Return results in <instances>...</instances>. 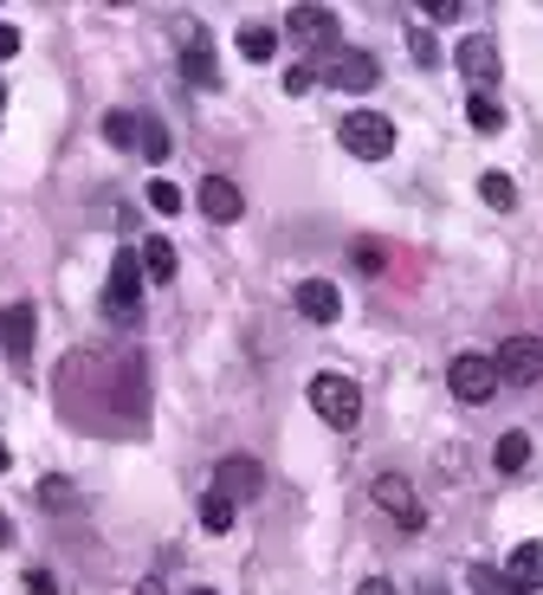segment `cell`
<instances>
[{
    "label": "cell",
    "mask_w": 543,
    "mask_h": 595,
    "mask_svg": "<svg viewBox=\"0 0 543 595\" xmlns=\"http://www.w3.org/2000/svg\"><path fill=\"white\" fill-rule=\"evenodd\" d=\"M201 524L220 537V530H233V499H220V492H207L201 499Z\"/></svg>",
    "instance_id": "cb8c5ba5"
},
{
    "label": "cell",
    "mask_w": 543,
    "mask_h": 595,
    "mask_svg": "<svg viewBox=\"0 0 543 595\" xmlns=\"http://www.w3.org/2000/svg\"><path fill=\"white\" fill-rule=\"evenodd\" d=\"M356 595H395V583H389V576H369V583H362Z\"/></svg>",
    "instance_id": "4dcf8cb0"
},
{
    "label": "cell",
    "mask_w": 543,
    "mask_h": 595,
    "mask_svg": "<svg viewBox=\"0 0 543 595\" xmlns=\"http://www.w3.org/2000/svg\"><path fill=\"white\" fill-rule=\"evenodd\" d=\"M492 466H498V472H524V466H531V434H518V428H511V434H498Z\"/></svg>",
    "instance_id": "e0dca14e"
},
{
    "label": "cell",
    "mask_w": 543,
    "mask_h": 595,
    "mask_svg": "<svg viewBox=\"0 0 543 595\" xmlns=\"http://www.w3.org/2000/svg\"><path fill=\"white\" fill-rule=\"evenodd\" d=\"M7 466H13V453H7V441H0V472H7Z\"/></svg>",
    "instance_id": "836d02e7"
},
{
    "label": "cell",
    "mask_w": 543,
    "mask_h": 595,
    "mask_svg": "<svg viewBox=\"0 0 543 595\" xmlns=\"http://www.w3.org/2000/svg\"><path fill=\"white\" fill-rule=\"evenodd\" d=\"M136 595H162V576H142V583H136Z\"/></svg>",
    "instance_id": "d6a6232c"
},
{
    "label": "cell",
    "mask_w": 543,
    "mask_h": 595,
    "mask_svg": "<svg viewBox=\"0 0 543 595\" xmlns=\"http://www.w3.org/2000/svg\"><path fill=\"white\" fill-rule=\"evenodd\" d=\"M182 72H188V84H201V91L220 84V66H213V39H207V26H188V33H182Z\"/></svg>",
    "instance_id": "9c48e42d"
},
{
    "label": "cell",
    "mask_w": 543,
    "mask_h": 595,
    "mask_svg": "<svg viewBox=\"0 0 543 595\" xmlns=\"http://www.w3.org/2000/svg\"><path fill=\"white\" fill-rule=\"evenodd\" d=\"M453 66L473 78L478 91H485V84H498V39H492V33H466V39H460V52H453Z\"/></svg>",
    "instance_id": "ba28073f"
},
{
    "label": "cell",
    "mask_w": 543,
    "mask_h": 595,
    "mask_svg": "<svg viewBox=\"0 0 543 595\" xmlns=\"http://www.w3.org/2000/svg\"><path fill=\"white\" fill-rule=\"evenodd\" d=\"M201 214L207 221H240V214H246V195H240V182H233V175H207L201 182Z\"/></svg>",
    "instance_id": "8fae6325"
},
{
    "label": "cell",
    "mask_w": 543,
    "mask_h": 595,
    "mask_svg": "<svg viewBox=\"0 0 543 595\" xmlns=\"http://www.w3.org/2000/svg\"><path fill=\"white\" fill-rule=\"evenodd\" d=\"M311 408H317V421H324V428L349 434V428L362 421V388H356L349 375L324 370V375H311Z\"/></svg>",
    "instance_id": "6da1fadb"
},
{
    "label": "cell",
    "mask_w": 543,
    "mask_h": 595,
    "mask_svg": "<svg viewBox=\"0 0 543 595\" xmlns=\"http://www.w3.org/2000/svg\"><path fill=\"white\" fill-rule=\"evenodd\" d=\"M298 317H311V324H337L343 317V292L331 279H304L298 285Z\"/></svg>",
    "instance_id": "4fadbf2b"
},
{
    "label": "cell",
    "mask_w": 543,
    "mask_h": 595,
    "mask_svg": "<svg viewBox=\"0 0 543 595\" xmlns=\"http://www.w3.org/2000/svg\"><path fill=\"white\" fill-rule=\"evenodd\" d=\"M13 52H20V26H7V20H0V59H13Z\"/></svg>",
    "instance_id": "f546056e"
},
{
    "label": "cell",
    "mask_w": 543,
    "mask_h": 595,
    "mask_svg": "<svg viewBox=\"0 0 543 595\" xmlns=\"http://www.w3.org/2000/svg\"><path fill=\"white\" fill-rule=\"evenodd\" d=\"M136 149H142L149 162H169V130H162L155 117H142V130H136Z\"/></svg>",
    "instance_id": "44dd1931"
},
{
    "label": "cell",
    "mask_w": 543,
    "mask_h": 595,
    "mask_svg": "<svg viewBox=\"0 0 543 595\" xmlns=\"http://www.w3.org/2000/svg\"><path fill=\"white\" fill-rule=\"evenodd\" d=\"M285 91H291V97H304V91H317V72H311V66H291V72H285Z\"/></svg>",
    "instance_id": "484cf974"
},
{
    "label": "cell",
    "mask_w": 543,
    "mask_h": 595,
    "mask_svg": "<svg viewBox=\"0 0 543 595\" xmlns=\"http://www.w3.org/2000/svg\"><path fill=\"white\" fill-rule=\"evenodd\" d=\"M26 595H59V583L46 570H26Z\"/></svg>",
    "instance_id": "83f0119b"
},
{
    "label": "cell",
    "mask_w": 543,
    "mask_h": 595,
    "mask_svg": "<svg viewBox=\"0 0 543 595\" xmlns=\"http://www.w3.org/2000/svg\"><path fill=\"white\" fill-rule=\"evenodd\" d=\"M505 583H518V590H543V544H518V550L505 557Z\"/></svg>",
    "instance_id": "9a60e30c"
},
{
    "label": "cell",
    "mask_w": 543,
    "mask_h": 595,
    "mask_svg": "<svg viewBox=\"0 0 543 595\" xmlns=\"http://www.w3.org/2000/svg\"><path fill=\"white\" fill-rule=\"evenodd\" d=\"M259 486H266V472H259L253 459H220V466H213V492L233 499V505H240V499H259Z\"/></svg>",
    "instance_id": "30bf717a"
},
{
    "label": "cell",
    "mask_w": 543,
    "mask_h": 595,
    "mask_svg": "<svg viewBox=\"0 0 543 595\" xmlns=\"http://www.w3.org/2000/svg\"><path fill=\"white\" fill-rule=\"evenodd\" d=\"M136 130H142V117H130V110H111V117H104V137L117 149H136Z\"/></svg>",
    "instance_id": "603a6c76"
},
{
    "label": "cell",
    "mask_w": 543,
    "mask_h": 595,
    "mask_svg": "<svg viewBox=\"0 0 543 595\" xmlns=\"http://www.w3.org/2000/svg\"><path fill=\"white\" fill-rule=\"evenodd\" d=\"M104 311H111L117 324H136V311H142V253H136V246H117V259H111Z\"/></svg>",
    "instance_id": "7a4b0ae2"
},
{
    "label": "cell",
    "mask_w": 543,
    "mask_h": 595,
    "mask_svg": "<svg viewBox=\"0 0 543 595\" xmlns=\"http://www.w3.org/2000/svg\"><path fill=\"white\" fill-rule=\"evenodd\" d=\"M291 33H298L304 46H331V39H337V13H331V7H291Z\"/></svg>",
    "instance_id": "5bb4252c"
},
{
    "label": "cell",
    "mask_w": 543,
    "mask_h": 595,
    "mask_svg": "<svg viewBox=\"0 0 543 595\" xmlns=\"http://www.w3.org/2000/svg\"><path fill=\"white\" fill-rule=\"evenodd\" d=\"M478 201H485V208H498V214H505V208H511V201H518V188H511V175H498V168H492V175H478Z\"/></svg>",
    "instance_id": "ffe728a7"
},
{
    "label": "cell",
    "mask_w": 543,
    "mask_h": 595,
    "mask_svg": "<svg viewBox=\"0 0 543 595\" xmlns=\"http://www.w3.org/2000/svg\"><path fill=\"white\" fill-rule=\"evenodd\" d=\"M188 595H213V590H188Z\"/></svg>",
    "instance_id": "e575fe53"
},
{
    "label": "cell",
    "mask_w": 543,
    "mask_h": 595,
    "mask_svg": "<svg viewBox=\"0 0 543 595\" xmlns=\"http://www.w3.org/2000/svg\"><path fill=\"white\" fill-rule=\"evenodd\" d=\"M39 505H46V512H71L78 499H71V486H66V479H39Z\"/></svg>",
    "instance_id": "d4e9b609"
},
{
    "label": "cell",
    "mask_w": 543,
    "mask_h": 595,
    "mask_svg": "<svg viewBox=\"0 0 543 595\" xmlns=\"http://www.w3.org/2000/svg\"><path fill=\"white\" fill-rule=\"evenodd\" d=\"M485 590H498V595H531V590H518V583H492V576H478Z\"/></svg>",
    "instance_id": "1f68e13d"
},
{
    "label": "cell",
    "mask_w": 543,
    "mask_h": 595,
    "mask_svg": "<svg viewBox=\"0 0 543 595\" xmlns=\"http://www.w3.org/2000/svg\"><path fill=\"white\" fill-rule=\"evenodd\" d=\"M376 78H382V66L369 52H331V66H324V84H337V91H369Z\"/></svg>",
    "instance_id": "7c38bea8"
},
{
    "label": "cell",
    "mask_w": 543,
    "mask_h": 595,
    "mask_svg": "<svg viewBox=\"0 0 543 595\" xmlns=\"http://www.w3.org/2000/svg\"><path fill=\"white\" fill-rule=\"evenodd\" d=\"M420 13H427V20H460V0H427Z\"/></svg>",
    "instance_id": "f1b7e54d"
},
{
    "label": "cell",
    "mask_w": 543,
    "mask_h": 595,
    "mask_svg": "<svg viewBox=\"0 0 543 595\" xmlns=\"http://www.w3.org/2000/svg\"><path fill=\"white\" fill-rule=\"evenodd\" d=\"M466 124H473V130H485V137H498V130H505V110H498V97H492V91H473Z\"/></svg>",
    "instance_id": "d6986e66"
},
{
    "label": "cell",
    "mask_w": 543,
    "mask_h": 595,
    "mask_svg": "<svg viewBox=\"0 0 543 595\" xmlns=\"http://www.w3.org/2000/svg\"><path fill=\"white\" fill-rule=\"evenodd\" d=\"M447 388L478 408V401H492L498 395V370H492V357H453V370H447Z\"/></svg>",
    "instance_id": "8992f818"
},
{
    "label": "cell",
    "mask_w": 543,
    "mask_h": 595,
    "mask_svg": "<svg viewBox=\"0 0 543 595\" xmlns=\"http://www.w3.org/2000/svg\"><path fill=\"white\" fill-rule=\"evenodd\" d=\"M149 208H155V214H182L188 201H182V188H175L169 175H155V182H149Z\"/></svg>",
    "instance_id": "7402d4cb"
},
{
    "label": "cell",
    "mask_w": 543,
    "mask_h": 595,
    "mask_svg": "<svg viewBox=\"0 0 543 595\" xmlns=\"http://www.w3.org/2000/svg\"><path fill=\"white\" fill-rule=\"evenodd\" d=\"M272 52H278V33L272 26H240V59L246 66H266Z\"/></svg>",
    "instance_id": "ac0fdd59"
},
{
    "label": "cell",
    "mask_w": 543,
    "mask_h": 595,
    "mask_svg": "<svg viewBox=\"0 0 543 595\" xmlns=\"http://www.w3.org/2000/svg\"><path fill=\"white\" fill-rule=\"evenodd\" d=\"M376 505L402 524V530H420V518H427L420 499H414V486H407L402 472H382V479H376Z\"/></svg>",
    "instance_id": "52a82bcc"
},
{
    "label": "cell",
    "mask_w": 543,
    "mask_h": 595,
    "mask_svg": "<svg viewBox=\"0 0 543 595\" xmlns=\"http://www.w3.org/2000/svg\"><path fill=\"white\" fill-rule=\"evenodd\" d=\"M33 330H39L33 304H7V311H0V350H7V363L20 375L33 370Z\"/></svg>",
    "instance_id": "5b68a950"
},
{
    "label": "cell",
    "mask_w": 543,
    "mask_h": 595,
    "mask_svg": "<svg viewBox=\"0 0 543 595\" xmlns=\"http://www.w3.org/2000/svg\"><path fill=\"white\" fill-rule=\"evenodd\" d=\"M492 370H498V382H511V388L543 382V337H511V343H498Z\"/></svg>",
    "instance_id": "277c9868"
},
{
    "label": "cell",
    "mask_w": 543,
    "mask_h": 595,
    "mask_svg": "<svg viewBox=\"0 0 543 595\" xmlns=\"http://www.w3.org/2000/svg\"><path fill=\"white\" fill-rule=\"evenodd\" d=\"M407 46H414V59H420V66H440V46H434V33H414Z\"/></svg>",
    "instance_id": "4316f807"
},
{
    "label": "cell",
    "mask_w": 543,
    "mask_h": 595,
    "mask_svg": "<svg viewBox=\"0 0 543 595\" xmlns=\"http://www.w3.org/2000/svg\"><path fill=\"white\" fill-rule=\"evenodd\" d=\"M136 253H142V279H149V285H169V279H175V266H182V259H175V246H169V240H155V233H149Z\"/></svg>",
    "instance_id": "2e32d148"
},
{
    "label": "cell",
    "mask_w": 543,
    "mask_h": 595,
    "mask_svg": "<svg viewBox=\"0 0 543 595\" xmlns=\"http://www.w3.org/2000/svg\"><path fill=\"white\" fill-rule=\"evenodd\" d=\"M337 137H343V149L362 155V162H389V155H395V124H389L382 110H349Z\"/></svg>",
    "instance_id": "3957f363"
}]
</instances>
